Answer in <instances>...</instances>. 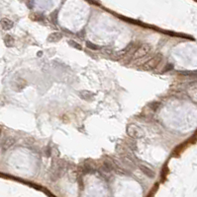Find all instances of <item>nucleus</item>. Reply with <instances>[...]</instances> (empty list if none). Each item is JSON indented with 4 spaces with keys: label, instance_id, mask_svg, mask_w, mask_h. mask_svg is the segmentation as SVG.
<instances>
[{
    "label": "nucleus",
    "instance_id": "f03ea898",
    "mask_svg": "<svg viewBox=\"0 0 197 197\" xmlns=\"http://www.w3.org/2000/svg\"><path fill=\"white\" fill-rule=\"evenodd\" d=\"M141 169H143V171L145 172V174L147 175H149V176H150V178H152V176H154V172H152L151 171V169H147V168H146V167H144V166H142V167H141Z\"/></svg>",
    "mask_w": 197,
    "mask_h": 197
},
{
    "label": "nucleus",
    "instance_id": "f257e3e1",
    "mask_svg": "<svg viewBox=\"0 0 197 197\" xmlns=\"http://www.w3.org/2000/svg\"><path fill=\"white\" fill-rule=\"evenodd\" d=\"M2 22L6 23V25H5V24H4V25H2L3 29H5V30H9V29H11L12 27H13V23H12L11 21H9L8 19H3V20H2Z\"/></svg>",
    "mask_w": 197,
    "mask_h": 197
}]
</instances>
